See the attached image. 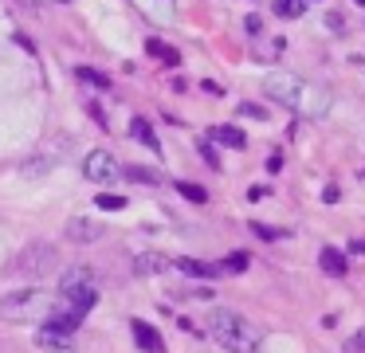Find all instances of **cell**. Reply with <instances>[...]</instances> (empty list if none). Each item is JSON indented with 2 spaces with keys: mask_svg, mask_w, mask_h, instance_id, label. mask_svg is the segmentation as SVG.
Segmentation results:
<instances>
[{
  "mask_svg": "<svg viewBox=\"0 0 365 353\" xmlns=\"http://www.w3.org/2000/svg\"><path fill=\"white\" fill-rule=\"evenodd\" d=\"M212 138L220 141V145H228V149H244L247 145V133L240 130V126H216Z\"/></svg>",
  "mask_w": 365,
  "mask_h": 353,
  "instance_id": "obj_14",
  "label": "cell"
},
{
  "mask_svg": "<svg viewBox=\"0 0 365 353\" xmlns=\"http://www.w3.org/2000/svg\"><path fill=\"white\" fill-rule=\"evenodd\" d=\"M83 173H87V180H95V185H114V180H122L118 157L106 153V149H95V153H87V161H83Z\"/></svg>",
  "mask_w": 365,
  "mask_h": 353,
  "instance_id": "obj_5",
  "label": "cell"
},
{
  "mask_svg": "<svg viewBox=\"0 0 365 353\" xmlns=\"http://www.w3.org/2000/svg\"><path fill=\"white\" fill-rule=\"evenodd\" d=\"M267 169H271V173L283 169V153H271V157H267Z\"/></svg>",
  "mask_w": 365,
  "mask_h": 353,
  "instance_id": "obj_30",
  "label": "cell"
},
{
  "mask_svg": "<svg viewBox=\"0 0 365 353\" xmlns=\"http://www.w3.org/2000/svg\"><path fill=\"white\" fill-rule=\"evenodd\" d=\"M103 232L106 227L98 224V220H83V216L67 220V240H75V243H95Z\"/></svg>",
  "mask_w": 365,
  "mask_h": 353,
  "instance_id": "obj_8",
  "label": "cell"
},
{
  "mask_svg": "<svg viewBox=\"0 0 365 353\" xmlns=\"http://www.w3.org/2000/svg\"><path fill=\"white\" fill-rule=\"evenodd\" d=\"M59 298H63L67 306H75L79 314H87L91 306L98 302V279H95V271H91V267H71V271H63Z\"/></svg>",
  "mask_w": 365,
  "mask_h": 353,
  "instance_id": "obj_3",
  "label": "cell"
},
{
  "mask_svg": "<svg viewBox=\"0 0 365 353\" xmlns=\"http://www.w3.org/2000/svg\"><path fill=\"white\" fill-rule=\"evenodd\" d=\"M177 193H181V196H189V200H197V204H205V200H208V193H205V188H200V185H189V180H181V185H177Z\"/></svg>",
  "mask_w": 365,
  "mask_h": 353,
  "instance_id": "obj_21",
  "label": "cell"
},
{
  "mask_svg": "<svg viewBox=\"0 0 365 353\" xmlns=\"http://www.w3.org/2000/svg\"><path fill=\"white\" fill-rule=\"evenodd\" d=\"M200 157H205V161L212 165V169H216V165H220V157H216V149H208V145H200Z\"/></svg>",
  "mask_w": 365,
  "mask_h": 353,
  "instance_id": "obj_29",
  "label": "cell"
},
{
  "mask_svg": "<svg viewBox=\"0 0 365 353\" xmlns=\"http://www.w3.org/2000/svg\"><path fill=\"white\" fill-rule=\"evenodd\" d=\"M252 227L263 235V240H279V232H275V227H267V224H252Z\"/></svg>",
  "mask_w": 365,
  "mask_h": 353,
  "instance_id": "obj_28",
  "label": "cell"
},
{
  "mask_svg": "<svg viewBox=\"0 0 365 353\" xmlns=\"http://www.w3.org/2000/svg\"><path fill=\"white\" fill-rule=\"evenodd\" d=\"M56 263H59V255H56V247H51V243H32V247H24V255L16 259V271L40 279V275H48Z\"/></svg>",
  "mask_w": 365,
  "mask_h": 353,
  "instance_id": "obj_4",
  "label": "cell"
},
{
  "mask_svg": "<svg viewBox=\"0 0 365 353\" xmlns=\"http://www.w3.org/2000/svg\"><path fill=\"white\" fill-rule=\"evenodd\" d=\"M177 267H181L189 279H216V275H220V267H216V263H200V259H181Z\"/></svg>",
  "mask_w": 365,
  "mask_h": 353,
  "instance_id": "obj_15",
  "label": "cell"
},
{
  "mask_svg": "<svg viewBox=\"0 0 365 353\" xmlns=\"http://www.w3.org/2000/svg\"><path fill=\"white\" fill-rule=\"evenodd\" d=\"M318 267H322L326 275H334V279H346V255H341L338 247H322V255H318Z\"/></svg>",
  "mask_w": 365,
  "mask_h": 353,
  "instance_id": "obj_11",
  "label": "cell"
},
{
  "mask_svg": "<svg viewBox=\"0 0 365 353\" xmlns=\"http://www.w3.org/2000/svg\"><path fill=\"white\" fill-rule=\"evenodd\" d=\"M134 271H138V275H145V271H165V259H161V255H138V259H134Z\"/></svg>",
  "mask_w": 365,
  "mask_h": 353,
  "instance_id": "obj_19",
  "label": "cell"
},
{
  "mask_svg": "<svg viewBox=\"0 0 365 353\" xmlns=\"http://www.w3.org/2000/svg\"><path fill=\"white\" fill-rule=\"evenodd\" d=\"M354 4H361V8H365V0H354Z\"/></svg>",
  "mask_w": 365,
  "mask_h": 353,
  "instance_id": "obj_32",
  "label": "cell"
},
{
  "mask_svg": "<svg viewBox=\"0 0 365 353\" xmlns=\"http://www.w3.org/2000/svg\"><path fill=\"white\" fill-rule=\"evenodd\" d=\"M36 342H40V349H48V353H67V349H75L71 334H63V329H51V326H43L40 334H36Z\"/></svg>",
  "mask_w": 365,
  "mask_h": 353,
  "instance_id": "obj_10",
  "label": "cell"
},
{
  "mask_svg": "<svg viewBox=\"0 0 365 353\" xmlns=\"http://www.w3.org/2000/svg\"><path fill=\"white\" fill-rule=\"evenodd\" d=\"M346 353H365V329L354 337H346Z\"/></svg>",
  "mask_w": 365,
  "mask_h": 353,
  "instance_id": "obj_24",
  "label": "cell"
},
{
  "mask_svg": "<svg viewBox=\"0 0 365 353\" xmlns=\"http://www.w3.org/2000/svg\"><path fill=\"white\" fill-rule=\"evenodd\" d=\"M79 78L83 83H95V86H110V78L98 75V71H91V67H79Z\"/></svg>",
  "mask_w": 365,
  "mask_h": 353,
  "instance_id": "obj_23",
  "label": "cell"
},
{
  "mask_svg": "<svg viewBox=\"0 0 365 353\" xmlns=\"http://www.w3.org/2000/svg\"><path fill=\"white\" fill-rule=\"evenodd\" d=\"M130 138L142 141V145L153 149V153H161V141H158V133H153V126L145 122V118H134V122H130Z\"/></svg>",
  "mask_w": 365,
  "mask_h": 353,
  "instance_id": "obj_12",
  "label": "cell"
},
{
  "mask_svg": "<svg viewBox=\"0 0 365 353\" xmlns=\"http://www.w3.org/2000/svg\"><path fill=\"white\" fill-rule=\"evenodd\" d=\"M145 51H150L153 59H165V67H177V63H181V51H177V47H169L165 39H158V36L145 39Z\"/></svg>",
  "mask_w": 365,
  "mask_h": 353,
  "instance_id": "obj_13",
  "label": "cell"
},
{
  "mask_svg": "<svg viewBox=\"0 0 365 353\" xmlns=\"http://www.w3.org/2000/svg\"><path fill=\"white\" fill-rule=\"evenodd\" d=\"M349 251H357V255H365V240H357V243H354V247H349Z\"/></svg>",
  "mask_w": 365,
  "mask_h": 353,
  "instance_id": "obj_31",
  "label": "cell"
},
{
  "mask_svg": "<svg viewBox=\"0 0 365 353\" xmlns=\"http://www.w3.org/2000/svg\"><path fill=\"white\" fill-rule=\"evenodd\" d=\"M244 28L252 31V36H259V31H263V20H259V16H247V20H244Z\"/></svg>",
  "mask_w": 365,
  "mask_h": 353,
  "instance_id": "obj_26",
  "label": "cell"
},
{
  "mask_svg": "<svg viewBox=\"0 0 365 353\" xmlns=\"http://www.w3.org/2000/svg\"><path fill=\"white\" fill-rule=\"evenodd\" d=\"M98 208H103V212H122V208H126V196H114V193H103V196H98Z\"/></svg>",
  "mask_w": 365,
  "mask_h": 353,
  "instance_id": "obj_20",
  "label": "cell"
},
{
  "mask_svg": "<svg viewBox=\"0 0 365 353\" xmlns=\"http://www.w3.org/2000/svg\"><path fill=\"white\" fill-rule=\"evenodd\" d=\"M263 91H267V98L283 102V106L294 110L299 118H326L330 114V91L291 75V71H271V75L263 78Z\"/></svg>",
  "mask_w": 365,
  "mask_h": 353,
  "instance_id": "obj_1",
  "label": "cell"
},
{
  "mask_svg": "<svg viewBox=\"0 0 365 353\" xmlns=\"http://www.w3.org/2000/svg\"><path fill=\"white\" fill-rule=\"evenodd\" d=\"M302 4H307V0H302Z\"/></svg>",
  "mask_w": 365,
  "mask_h": 353,
  "instance_id": "obj_33",
  "label": "cell"
},
{
  "mask_svg": "<svg viewBox=\"0 0 365 353\" xmlns=\"http://www.w3.org/2000/svg\"><path fill=\"white\" fill-rule=\"evenodd\" d=\"M240 114H244V118H259V122H263V118H267V110L255 106V102H244V106H240Z\"/></svg>",
  "mask_w": 365,
  "mask_h": 353,
  "instance_id": "obj_25",
  "label": "cell"
},
{
  "mask_svg": "<svg viewBox=\"0 0 365 353\" xmlns=\"http://www.w3.org/2000/svg\"><path fill=\"white\" fill-rule=\"evenodd\" d=\"M208 329L228 353H259V329L236 310H212L208 314Z\"/></svg>",
  "mask_w": 365,
  "mask_h": 353,
  "instance_id": "obj_2",
  "label": "cell"
},
{
  "mask_svg": "<svg viewBox=\"0 0 365 353\" xmlns=\"http://www.w3.org/2000/svg\"><path fill=\"white\" fill-rule=\"evenodd\" d=\"M322 200H326V204H338V200H341V188H338V185H330V188L322 193Z\"/></svg>",
  "mask_w": 365,
  "mask_h": 353,
  "instance_id": "obj_27",
  "label": "cell"
},
{
  "mask_svg": "<svg viewBox=\"0 0 365 353\" xmlns=\"http://www.w3.org/2000/svg\"><path fill=\"white\" fill-rule=\"evenodd\" d=\"M247 263H252L247 251H232V255L224 259V263H216V267H220V275H240V271H247Z\"/></svg>",
  "mask_w": 365,
  "mask_h": 353,
  "instance_id": "obj_17",
  "label": "cell"
},
{
  "mask_svg": "<svg viewBox=\"0 0 365 353\" xmlns=\"http://www.w3.org/2000/svg\"><path fill=\"white\" fill-rule=\"evenodd\" d=\"M145 16H158V20H173V0H134Z\"/></svg>",
  "mask_w": 365,
  "mask_h": 353,
  "instance_id": "obj_16",
  "label": "cell"
},
{
  "mask_svg": "<svg viewBox=\"0 0 365 353\" xmlns=\"http://www.w3.org/2000/svg\"><path fill=\"white\" fill-rule=\"evenodd\" d=\"M43 302V290L40 287H24V290H16V295H4L0 298V314L4 318H24L32 306H40Z\"/></svg>",
  "mask_w": 365,
  "mask_h": 353,
  "instance_id": "obj_6",
  "label": "cell"
},
{
  "mask_svg": "<svg viewBox=\"0 0 365 353\" xmlns=\"http://www.w3.org/2000/svg\"><path fill=\"white\" fill-rule=\"evenodd\" d=\"M122 177L126 180H145V185H158V173H150V169H122Z\"/></svg>",
  "mask_w": 365,
  "mask_h": 353,
  "instance_id": "obj_22",
  "label": "cell"
},
{
  "mask_svg": "<svg viewBox=\"0 0 365 353\" xmlns=\"http://www.w3.org/2000/svg\"><path fill=\"white\" fill-rule=\"evenodd\" d=\"M275 16H283V20H299L302 12H307V4H302V0H275Z\"/></svg>",
  "mask_w": 365,
  "mask_h": 353,
  "instance_id": "obj_18",
  "label": "cell"
},
{
  "mask_svg": "<svg viewBox=\"0 0 365 353\" xmlns=\"http://www.w3.org/2000/svg\"><path fill=\"white\" fill-rule=\"evenodd\" d=\"M130 329H134V342H138V349H145V353H165V342H161V334L150 326V322L134 318V322H130Z\"/></svg>",
  "mask_w": 365,
  "mask_h": 353,
  "instance_id": "obj_7",
  "label": "cell"
},
{
  "mask_svg": "<svg viewBox=\"0 0 365 353\" xmlns=\"http://www.w3.org/2000/svg\"><path fill=\"white\" fill-rule=\"evenodd\" d=\"M79 322H83V314L75 310V306H51L48 310V326L51 329H63V334H71V329H79Z\"/></svg>",
  "mask_w": 365,
  "mask_h": 353,
  "instance_id": "obj_9",
  "label": "cell"
}]
</instances>
